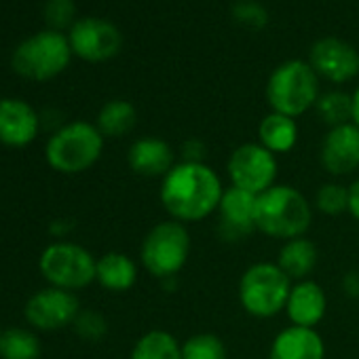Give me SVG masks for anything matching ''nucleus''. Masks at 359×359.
I'll return each instance as SVG.
<instances>
[{"mask_svg":"<svg viewBox=\"0 0 359 359\" xmlns=\"http://www.w3.org/2000/svg\"><path fill=\"white\" fill-rule=\"evenodd\" d=\"M74 330L81 338L89 342H97L106 336L108 332V321L102 313L97 311H81L79 317L74 319Z\"/></svg>","mask_w":359,"mask_h":359,"instance_id":"29","label":"nucleus"},{"mask_svg":"<svg viewBox=\"0 0 359 359\" xmlns=\"http://www.w3.org/2000/svg\"><path fill=\"white\" fill-rule=\"evenodd\" d=\"M182 359H229V351L218 334L199 332L182 342Z\"/></svg>","mask_w":359,"mask_h":359,"instance_id":"26","label":"nucleus"},{"mask_svg":"<svg viewBox=\"0 0 359 359\" xmlns=\"http://www.w3.org/2000/svg\"><path fill=\"white\" fill-rule=\"evenodd\" d=\"M76 5L74 0H47L45 5V22L49 24V30L62 32L64 28L74 26Z\"/></svg>","mask_w":359,"mask_h":359,"instance_id":"28","label":"nucleus"},{"mask_svg":"<svg viewBox=\"0 0 359 359\" xmlns=\"http://www.w3.org/2000/svg\"><path fill=\"white\" fill-rule=\"evenodd\" d=\"M39 131L41 116L28 102L18 97L0 100V144L24 148L39 137Z\"/></svg>","mask_w":359,"mask_h":359,"instance_id":"15","label":"nucleus"},{"mask_svg":"<svg viewBox=\"0 0 359 359\" xmlns=\"http://www.w3.org/2000/svg\"><path fill=\"white\" fill-rule=\"evenodd\" d=\"M95 264L97 258L87 248L66 239L49 243L39 258V271L45 281L74 294L95 281Z\"/></svg>","mask_w":359,"mask_h":359,"instance_id":"8","label":"nucleus"},{"mask_svg":"<svg viewBox=\"0 0 359 359\" xmlns=\"http://www.w3.org/2000/svg\"><path fill=\"white\" fill-rule=\"evenodd\" d=\"M79 313H81V302L76 294L53 285L30 296V300L24 306L26 321L43 332H55L72 325Z\"/></svg>","mask_w":359,"mask_h":359,"instance_id":"11","label":"nucleus"},{"mask_svg":"<svg viewBox=\"0 0 359 359\" xmlns=\"http://www.w3.org/2000/svg\"><path fill=\"white\" fill-rule=\"evenodd\" d=\"M315 210L325 216H340L348 212V187L325 182L315 193Z\"/></svg>","mask_w":359,"mask_h":359,"instance_id":"27","label":"nucleus"},{"mask_svg":"<svg viewBox=\"0 0 359 359\" xmlns=\"http://www.w3.org/2000/svg\"><path fill=\"white\" fill-rule=\"evenodd\" d=\"M292 285L277 262H256L239 279V302L248 315L269 319L285 311Z\"/></svg>","mask_w":359,"mask_h":359,"instance_id":"7","label":"nucleus"},{"mask_svg":"<svg viewBox=\"0 0 359 359\" xmlns=\"http://www.w3.org/2000/svg\"><path fill=\"white\" fill-rule=\"evenodd\" d=\"M298 135L300 133L296 118L279 112H269L258 125V142L275 156L294 150V146L298 144Z\"/></svg>","mask_w":359,"mask_h":359,"instance_id":"21","label":"nucleus"},{"mask_svg":"<svg viewBox=\"0 0 359 359\" xmlns=\"http://www.w3.org/2000/svg\"><path fill=\"white\" fill-rule=\"evenodd\" d=\"M256 201L258 197L229 187L224 189L222 201L218 205V233L226 241H243L256 231Z\"/></svg>","mask_w":359,"mask_h":359,"instance_id":"14","label":"nucleus"},{"mask_svg":"<svg viewBox=\"0 0 359 359\" xmlns=\"http://www.w3.org/2000/svg\"><path fill=\"white\" fill-rule=\"evenodd\" d=\"M72 55L68 34L47 28L15 47L11 66L20 76L43 83L60 76L70 66Z\"/></svg>","mask_w":359,"mask_h":359,"instance_id":"6","label":"nucleus"},{"mask_svg":"<svg viewBox=\"0 0 359 359\" xmlns=\"http://www.w3.org/2000/svg\"><path fill=\"white\" fill-rule=\"evenodd\" d=\"M74 229V224H72V220H55L53 224H51V235H55L60 241H64V237L70 233Z\"/></svg>","mask_w":359,"mask_h":359,"instance_id":"34","label":"nucleus"},{"mask_svg":"<svg viewBox=\"0 0 359 359\" xmlns=\"http://www.w3.org/2000/svg\"><path fill=\"white\" fill-rule=\"evenodd\" d=\"M342 292L348 298H357L359 300V269H351L344 273L342 277Z\"/></svg>","mask_w":359,"mask_h":359,"instance_id":"32","label":"nucleus"},{"mask_svg":"<svg viewBox=\"0 0 359 359\" xmlns=\"http://www.w3.org/2000/svg\"><path fill=\"white\" fill-rule=\"evenodd\" d=\"M315 112L330 129L344 123H353V97L344 91L321 93L315 104Z\"/></svg>","mask_w":359,"mask_h":359,"instance_id":"25","label":"nucleus"},{"mask_svg":"<svg viewBox=\"0 0 359 359\" xmlns=\"http://www.w3.org/2000/svg\"><path fill=\"white\" fill-rule=\"evenodd\" d=\"M321 167L334 175L342 177L359 169V127L355 123H344L327 129L319 146Z\"/></svg>","mask_w":359,"mask_h":359,"instance_id":"13","label":"nucleus"},{"mask_svg":"<svg viewBox=\"0 0 359 359\" xmlns=\"http://www.w3.org/2000/svg\"><path fill=\"white\" fill-rule=\"evenodd\" d=\"M3 332H5V330H3V327H0V338H3Z\"/></svg>","mask_w":359,"mask_h":359,"instance_id":"36","label":"nucleus"},{"mask_svg":"<svg viewBox=\"0 0 359 359\" xmlns=\"http://www.w3.org/2000/svg\"><path fill=\"white\" fill-rule=\"evenodd\" d=\"M325 311H327V298L323 287L313 279H304L292 285L283 313L287 315L290 325L315 330L325 317Z\"/></svg>","mask_w":359,"mask_h":359,"instance_id":"17","label":"nucleus"},{"mask_svg":"<svg viewBox=\"0 0 359 359\" xmlns=\"http://www.w3.org/2000/svg\"><path fill=\"white\" fill-rule=\"evenodd\" d=\"M104 152V135L89 121L62 125L45 146V158L51 169L64 175H76L91 169Z\"/></svg>","mask_w":359,"mask_h":359,"instance_id":"4","label":"nucleus"},{"mask_svg":"<svg viewBox=\"0 0 359 359\" xmlns=\"http://www.w3.org/2000/svg\"><path fill=\"white\" fill-rule=\"evenodd\" d=\"M127 165L135 175L163 180L175 167V152L163 137L144 135L129 146Z\"/></svg>","mask_w":359,"mask_h":359,"instance_id":"16","label":"nucleus"},{"mask_svg":"<svg viewBox=\"0 0 359 359\" xmlns=\"http://www.w3.org/2000/svg\"><path fill=\"white\" fill-rule=\"evenodd\" d=\"M222 195V180L208 163H175V167L161 180L158 189L163 210L171 220L182 224L201 222L216 214Z\"/></svg>","mask_w":359,"mask_h":359,"instance_id":"1","label":"nucleus"},{"mask_svg":"<svg viewBox=\"0 0 359 359\" xmlns=\"http://www.w3.org/2000/svg\"><path fill=\"white\" fill-rule=\"evenodd\" d=\"M309 64L319 79L342 85L359 74V51L338 36H323L313 43Z\"/></svg>","mask_w":359,"mask_h":359,"instance_id":"12","label":"nucleus"},{"mask_svg":"<svg viewBox=\"0 0 359 359\" xmlns=\"http://www.w3.org/2000/svg\"><path fill=\"white\" fill-rule=\"evenodd\" d=\"M189 226L177 220H163L154 224L140 245V262L158 281L173 279L182 271L191 256Z\"/></svg>","mask_w":359,"mask_h":359,"instance_id":"5","label":"nucleus"},{"mask_svg":"<svg viewBox=\"0 0 359 359\" xmlns=\"http://www.w3.org/2000/svg\"><path fill=\"white\" fill-rule=\"evenodd\" d=\"M135 123H137V110L131 102L110 100L100 108L95 127L104 137H123L135 127Z\"/></svg>","mask_w":359,"mask_h":359,"instance_id":"22","label":"nucleus"},{"mask_svg":"<svg viewBox=\"0 0 359 359\" xmlns=\"http://www.w3.org/2000/svg\"><path fill=\"white\" fill-rule=\"evenodd\" d=\"M72 53L89 64H102L118 55L123 47L121 30L102 18L76 20L68 32Z\"/></svg>","mask_w":359,"mask_h":359,"instance_id":"10","label":"nucleus"},{"mask_svg":"<svg viewBox=\"0 0 359 359\" xmlns=\"http://www.w3.org/2000/svg\"><path fill=\"white\" fill-rule=\"evenodd\" d=\"M129 359H182V342L167 330H150L135 340Z\"/></svg>","mask_w":359,"mask_h":359,"instance_id":"23","label":"nucleus"},{"mask_svg":"<svg viewBox=\"0 0 359 359\" xmlns=\"http://www.w3.org/2000/svg\"><path fill=\"white\" fill-rule=\"evenodd\" d=\"M231 187L243 189L252 195H262L277 184V156L260 142H245L237 146L226 163Z\"/></svg>","mask_w":359,"mask_h":359,"instance_id":"9","label":"nucleus"},{"mask_svg":"<svg viewBox=\"0 0 359 359\" xmlns=\"http://www.w3.org/2000/svg\"><path fill=\"white\" fill-rule=\"evenodd\" d=\"M41 338L26 327H11L0 338V357L3 359H41Z\"/></svg>","mask_w":359,"mask_h":359,"instance_id":"24","label":"nucleus"},{"mask_svg":"<svg viewBox=\"0 0 359 359\" xmlns=\"http://www.w3.org/2000/svg\"><path fill=\"white\" fill-rule=\"evenodd\" d=\"M317 248L311 239L296 237L290 241H283L279 256H277V266L292 279V281H304L317 266Z\"/></svg>","mask_w":359,"mask_h":359,"instance_id":"20","label":"nucleus"},{"mask_svg":"<svg viewBox=\"0 0 359 359\" xmlns=\"http://www.w3.org/2000/svg\"><path fill=\"white\" fill-rule=\"evenodd\" d=\"M95 281L112 294L129 292L137 281V264L123 252H108L97 258Z\"/></svg>","mask_w":359,"mask_h":359,"instance_id":"19","label":"nucleus"},{"mask_svg":"<svg viewBox=\"0 0 359 359\" xmlns=\"http://www.w3.org/2000/svg\"><path fill=\"white\" fill-rule=\"evenodd\" d=\"M269 359H325V342L313 327L287 325L273 338Z\"/></svg>","mask_w":359,"mask_h":359,"instance_id":"18","label":"nucleus"},{"mask_svg":"<svg viewBox=\"0 0 359 359\" xmlns=\"http://www.w3.org/2000/svg\"><path fill=\"white\" fill-rule=\"evenodd\" d=\"M205 154H208V148L197 137H193V140H189V142L182 144V161L184 163H205L203 161Z\"/></svg>","mask_w":359,"mask_h":359,"instance_id":"31","label":"nucleus"},{"mask_svg":"<svg viewBox=\"0 0 359 359\" xmlns=\"http://www.w3.org/2000/svg\"><path fill=\"white\" fill-rule=\"evenodd\" d=\"M313 224V205L296 189L287 184H275L256 201V231L273 239L304 237Z\"/></svg>","mask_w":359,"mask_h":359,"instance_id":"2","label":"nucleus"},{"mask_svg":"<svg viewBox=\"0 0 359 359\" xmlns=\"http://www.w3.org/2000/svg\"><path fill=\"white\" fill-rule=\"evenodd\" d=\"M319 85L321 79L315 74L309 62L287 60L271 72L264 95L271 106V112L298 118L311 108H315L321 95Z\"/></svg>","mask_w":359,"mask_h":359,"instance_id":"3","label":"nucleus"},{"mask_svg":"<svg viewBox=\"0 0 359 359\" xmlns=\"http://www.w3.org/2000/svg\"><path fill=\"white\" fill-rule=\"evenodd\" d=\"M351 97H353V123L359 127V87L351 93Z\"/></svg>","mask_w":359,"mask_h":359,"instance_id":"35","label":"nucleus"},{"mask_svg":"<svg viewBox=\"0 0 359 359\" xmlns=\"http://www.w3.org/2000/svg\"><path fill=\"white\" fill-rule=\"evenodd\" d=\"M348 214L359 222V177L348 184Z\"/></svg>","mask_w":359,"mask_h":359,"instance_id":"33","label":"nucleus"},{"mask_svg":"<svg viewBox=\"0 0 359 359\" xmlns=\"http://www.w3.org/2000/svg\"><path fill=\"white\" fill-rule=\"evenodd\" d=\"M233 18L252 30H262L269 24L266 9L260 3H254V0H241V3H237L233 7Z\"/></svg>","mask_w":359,"mask_h":359,"instance_id":"30","label":"nucleus"}]
</instances>
